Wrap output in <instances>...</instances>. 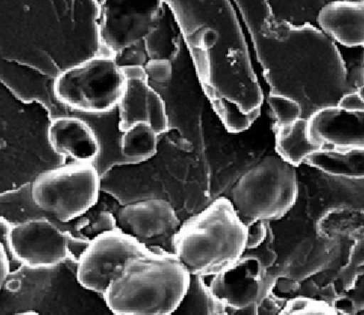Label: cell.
Returning <instances> with one entry per match:
<instances>
[{
	"label": "cell",
	"instance_id": "1",
	"mask_svg": "<svg viewBox=\"0 0 364 315\" xmlns=\"http://www.w3.org/2000/svg\"><path fill=\"white\" fill-rule=\"evenodd\" d=\"M191 275L172 251L134 256L117 270L103 299L117 315H172Z\"/></svg>",
	"mask_w": 364,
	"mask_h": 315
},
{
	"label": "cell",
	"instance_id": "2",
	"mask_svg": "<svg viewBox=\"0 0 364 315\" xmlns=\"http://www.w3.org/2000/svg\"><path fill=\"white\" fill-rule=\"evenodd\" d=\"M247 239L248 228L231 201L219 198L181 225L172 248L191 275L213 277L241 258Z\"/></svg>",
	"mask_w": 364,
	"mask_h": 315
},
{
	"label": "cell",
	"instance_id": "3",
	"mask_svg": "<svg viewBox=\"0 0 364 315\" xmlns=\"http://www.w3.org/2000/svg\"><path fill=\"white\" fill-rule=\"evenodd\" d=\"M1 243L10 255L31 270H47L58 265H77L90 240L80 237L69 223L53 216L28 219L10 225L0 219Z\"/></svg>",
	"mask_w": 364,
	"mask_h": 315
},
{
	"label": "cell",
	"instance_id": "4",
	"mask_svg": "<svg viewBox=\"0 0 364 315\" xmlns=\"http://www.w3.org/2000/svg\"><path fill=\"white\" fill-rule=\"evenodd\" d=\"M296 167L268 156L250 169L231 192V203L247 227L284 218L299 196Z\"/></svg>",
	"mask_w": 364,
	"mask_h": 315
},
{
	"label": "cell",
	"instance_id": "5",
	"mask_svg": "<svg viewBox=\"0 0 364 315\" xmlns=\"http://www.w3.org/2000/svg\"><path fill=\"white\" fill-rule=\"evenodd\" d=\"M126 87L123 66L110 55H98L63 71L53 92L63 107L85 115H102L118 108Z\"/></svg>",
	"mask_w": 364,
	"mask_h": 315
},
{
	"label": "cell",
	"instance_id": "6",
	"mask_svg": "<svg viewBox=\"0 0 364 315\" xmlns=\"http://www.w3.org/2000/svg\"><path fill=\"white\" fill-rule=\"evenodd\" d=\"M100 179L94 163L75 162L50 169L33 182V199L58 221L69 223L97 205Z\"/></svg>",
	"mask_w": 364,
	"mask_h": 315
},
{
	"label": "cell",
	"instance_id": "7",
	"mask_svg": "<svg viewBox=\"0 0 364 315\" xmlns=\"http://www.w3.org/2000/svg\"><path fill=\"white\" fill-rule=\"evenodd\" d=\"M97 42L119 54L147 40L164 20L166 0H92Z\"/></svg>",
	"mask_w": 364,
	"mask_h": 315
},
{
	"label": "cell",
	"instance_id": "8",
	"mask_svg": "<svg viewBox=\"0 0 364 315\" xmlns=\"http://www.w3.org/2000/svg\"><path fill=\"white\" fill-rule=\"evenodd\" d=\"M166 248L147 247L123 230L103 232L90 241L76 265V279L85 289L103 295L117 270L127 259L166 253Z\"/></svg>",
	"mask_w": 364,
	"mask_h": 315
},
{
	"label": "cell",
	"instance_id": "9",
	"mask_svg": "<svg viewBox=\"0 0 364 315\" xmlns=\"http://www.w3.org/2000/svg\"><path fill=\"white\" fill-rule=\"evenodd\" d=\"M267 268L255 254L245 253L225 271L212 277V292L227 306L228 314L259 304L269 295L272 280Z\"/></svg>",
	"mask_w": 364,
	"mask_h": 315
},
{
	"label": "cell",
	"instance_id": "10",
	"mask_svg": "<svg viewBox=\"0 0 364 315\" xmlns=\"http://www.w3.org/2000/svg\"><path fill=\"white\" fill-rule=\"evenodd\" d=\"M119 228L147 247L154 240L173 242L181 224L173 206L166 200L148 199L123 206L117 214Z\"/></svg>",
	"mask_w": 364,
	"mask_h": 315
},
{
	"label": "cell",
	"instance_id": "11",
	"mask_svg": "<svg viewBox=\"0 0 364 315\" xmlns=\"http://www.w3.org/2000/svg\"><path fill=\"white\" fill-rule=\"evenodd\" d=\"M307 121L310 139L321 148H364V111L326 106Z\"/></svg>",
	"mask_w": 364,
	"mask_h": 315
},
{
	"label": "cell",
	"instance_id": "12",
	"mask_svg": "<svg viewBox=\"0 0 364 315\" xmlns=\"http://www.w3.org/2000/svg\"><path fill=\"white\" fill-rule=\"evenodd\" d=\"M149 80L129 79L118 106L119 127L126 131L135 124L146 123L161 135L168 131L166 103L149 86Z\"/></svg>",
	"mask_w": 364,
	"mask_h": 315
},
{
	"label": "cell",
	"instance_id": "13",
	"mask_svg": "<svg viewBox=\"0 0 364 315\" xmlns=\"http://www.w3.org/2000/svg\"><path fill=\"white\" fill-rule=\"evenodd\" d=\"M48 140L55 153L76 162L95 163L100 153L97 132L83 116L65 114L52 118Z\"/></svg>",
	"mask_w": 364,
	"mask_h": 315
},
{
	"label": "cell",
	"instance_id": "14",
	"mask_svg": "<svg viewBox=\"0 0 364 315\" xmlns=\"http://www.w3.org/2000/svg\"><path fill=\"white\" fill-rule=\"evenodd\" d=\"M318 23L343 46L364 47V0L332 1L318 13Z\"/></svg>",
	"mask_w": 364,
	"mask_h": 315
},
{
	"label": "cell",
	"instance_id": "15",
	"mask_svg": "<svg viewBox=\"0 0 364 315\" xmlns=\"http://www.w3.org/2000/svg\"><path fill=\"white\" fill-rule=\"evenodd\" d=\"M305 163L339 179H364V148L323 147Z\"/></svg>",
	"mask_w": 364,
	"mask_h": 315
},
{
	"label": "cell",
	"instance_id": "16",
	"mask_svg": "<svg viewBox=\"0 0 364 315\" xmlns=\"http://www.w3.org/2000/svg\"><path fill=\"white\" fill-rule=\"evenodd\" d=\"M276 150L282 160L297 167L312 153L321 149L308 135L307 118H299L289 126L276 127Z\"/></svg>",
	"mask_w": 364,
	"mask_h": 315
},
{
	"label": "cell",
	"instance_id": "17",
	"mask_svg": "<svg viewBox=\"0 0 364 315\" xmlns=\"http://www.w3.org/2000/svg\"><path fill=\"white\" fill-rule=\"evenodd\" d=\"M173 314L224 315L228 311L227 306L212 292L204 277L191 275L187 293Z\"/></svg>",
	"mask_w": 364,
	"mask_h": 315
},
{
	"label": "cell",
	"instance_id": "18",
	"mask_svg": "<svg viewBox=\"0 0 364 315\" xmlns=\"http://www.w3.org/2000/svg\"><path fill=\"white\" fill-rule=\"evenodd\" d=\"M158 138L150 124H135L122 134V155L129 164L144 162L158 152Z\"/></svg>",
	"mask_w": 364,
	"mask_h": 315
},
{
	"label": "cell",
	"instance_id": "19",
	"mask_svg": "<svg viewBox=\"0 0 364 315\" xmlns=\"http://www.w3.org/2000/svg\"><path fill=\"white\" fill-rule=\"evenodd\" d=\"M92 210L73 221L74 229L80 237L90 241L103 232L119 228L117 218L112 214L106 211L92 213Z\"/></svg>",
	"mask_w": 364,
	"mask_h": 315
},
{
	"label": "cell",
	"instance_id": "20",
	"mask_svg": "<svg viewBox=\"0 0 364 315\" xmlns=\"http://www.w3.org/2000/svg\"><path fill=\"white\" fill-rule=\"evenodd\" d=\"M267 101L275 118V128L289 126L303 118L302 105L289 95L271 94Z\"/></svg>",
	"mask_w": 364,
	"mask_h": 315
},
{
	"label": "cell",
	"instance_id": "21",
	"mask_svg": "<svg viewBox=\"0 0 364 315\" xmlns=\"http://www.w3.org/2000/svg\"><path fill=\"white\" fill-rule=\"evenodd\" d=\"M336 309L325 302L309 298H296L284 304L282 315L336 314Z\"/></svg>",
	"mask_w": 364,
	"mask_h": 315
},
{
	"label": "cell",
	"instance_id": "22",
	"mask_svg": "<svg viewBox=\"0 0 364 315\" xmlns=\"http://www.w3.org/2000/svg\"><path fill=\"white\" fill-rule=\"evenodd\" d=\"M145 69L149 80L158 84L167 83L171 80L172 73H173L171 62L166 58L150 60Z\"/></svg>",
	"mask_w": 364,
	"mask_h": 315
},
{
	"label": "cell",
	"instance_id": "23",
	"mask_svg": "<svg viewBox=\"0 0 364 315\" xmlns=\"http://www.w3.org/2000/svg\"><path fill=\"white\" fill-rule=\"evenodd\" d=\"M248 228V239H247L246 250H252L259 247L267 239L268 231L270 227L267 221H257L256 223L250 225Z\"/></svg>",
	"mask_w": 364,
	"mask_h": 315
},
{
	"label": "cell",
	"instance_id": "24",
	"mask_svg": "<svg viewBox=\"0 0 364 315\" xmlns=\"http://www.w3.org/2000/svg\"><path fill=\"white\" fill-rule=\"evenodd\" d=\"M9 251L5 248L4 243L0 245V283L4 287V282L9 279L11 274V265H10Z\"/></svg>",
	"mask_w": 364,
	"mask_h": 315
},
{
	"label": "cell",
	"instance_id": "25",
	"mask_svg": "<svg viewBox=\"0 0 364 315\" xmlns=\"http://www.w3.org/2000/svg\"><path fill=\"white\" fill-rule=\"evenodd\" d=\"M270 295V294H269ZM268 295L259 304L257 314H280L284 306Z\"/></svg>",
	"mask_w": 364,
	"mask_h": 315
},
{
	"label": "cell",
	"instance_id": "26",
	"mask_svg": "<svg viewBox=\"0 0 364 315\" xmlns=\"http://www.w3.org/2000/svg\"><path fill=\"white\" fill-rule=\"evenodd\" d=\"M348 83L353 91H358L364 86V68L357 67L350 71Z\"/></svg>",
	"mask_w": 364,
	"mask_h": 315
},
{
	"label": "cell",
	"instance_id": "27",
	"mask_svg": "<svg viewBox=\"0 0 364 315\" xmlns=\"http://www.w3.org/2000/svg\"><path fill=\"white\" fill-rule=\"evenodd\" d=\"M123 71L127 80H129V79H142V80H149L146 69L145 67H142V66H123Z\"/></svg>",
	"mask_w": 364,
	"mask_h": 315
},
{
	"label": "cell",
	"instance_id": "28",
	"mask_svg": "<svg viewBox=\"0 0 364 315\" xmlns=\"http://www.w3.org/2000/svg\"><path fill=\"white\" fill-rule=\"evenodd\" d=\"M358 94H360L361 98L364 100V86L363 87H360V89H358L357 91Z\"/></svg>",
	"mask_w": 364,
	"mask_h": 315
},
{
	"label": "cell",
	"instance_id": "29",
	"mask_svg": "<svg viewBox=\"0 0 364 315\" xmlns=\"http://www.w3.org/2000/svg\"><path fill=\"white\" fill-rule=\"evenodd\" d=\"M21 314H38L36 311H23L21 312Z\"/></svg>",
	"mask_w": 364,
	"mask_h": 315
}]
</instances>
